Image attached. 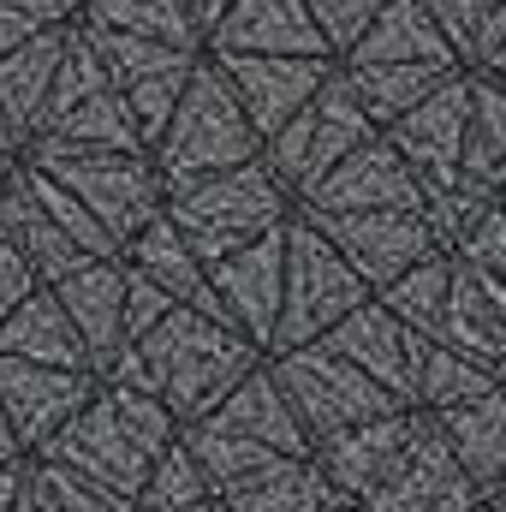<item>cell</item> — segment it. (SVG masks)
Here are the masks:
<instances>
[{
    "label": "cell",
    "mask_w": 506,
    "mask_h": 512,
    "mask_svg": "<svg viewBox=\"0 0 506 512\" xmlns=\"http://www.w3.org/2000/svg\"><path fill=\"white\" fill-rule=\"evenodd\" d=\"M143 364V393H155L173 423H203L209 411L227 405V393L268 364V352L251 346L233 322L173 310L143 346H131Z\"/></svg>",
    "instance_id": "obj_1"
},
{
    "label": "cell",
    "mask_w": 506,
    "mask_h": 512,
    "mask_svg": "<svg viewBox=\"0 0 506 512\" xmlns=\"http://www.w3.org/2000/svg\"><path fill=\"white\" fill-rule=\"evenodd\" d=\"M185 245L203 256V262H221V256L245 251L256 239L280 233L298 203L286 197V185L262 167V161H245L233 173H215V179H191V185H167V209H161Z\"/></svg>",
    "instance_id": "obj_2"
},
{
    "label": "cell",
    "mask_w": 506,
    "mask_h": 512,
    "mask_svg": "<svg viewBox=\"0 0 506 512\" xmlns=\"http://www.w3.org/2000/svg\"><path fill=\"white\" fill-rule=\"evenodd\" d=\"M149 161H155L161 185H191V179H215V173H233L245 161H262V137H256L251 114L239 108L233 84L221 78V66L209 54L197 60L191 90L173 108V126L161 131Z\"/></svg>",
    "instance_id": "obj_3"
},
{
    "label": "cell",
    "mask_w": 506,
    "mask_h": 512,
    "mask_svg": "<svg viewBox=\"0 0 506 512\" xmlns=\"http://www.w3.org/2000/svg\"><path fill=\"white\" fill-rule=\"evenodd\" d=\"M24 161H30L42 179H54L60 191H72V197L108 227V239H114L120 251H126L149 221H161V209H167V185H161V173H155L149 155L72 149V143H48V137H42V143L24 149Z\"/></svg>",
    "instance_id": "obj_4"
},
{
    "label": "cell",
    "mask_w": 506,
    "mask_h": 512,
    "mask_svg": "<svg viewBox=\"0 0 506 512\" xmlns=\"http://www.w3.org/2000/svg\"><path fill=\"white\" fill-rule=\"evenodd\" d=\"M364 304H370V286L346 268V256L328 245V233L310 215H292V227H286V304H280V334H274L268 358L328 340Z\"/></svg>",
    "instance_id": "obj_5"
},
{
    "label": "cell",
    "mask_w": 506,
    "mask_h": 512,
    "mask_svg": "<svg viewBox=\"0 0 506 512\" xmlns=\"http://www.w3.org/2000/svg\"><path fill=\"white\" fill-rule=\"evenodd\" d=\"M370 137H381L376 120L364 114V102L352 96V84H346V72L334 66V78L316 90V102L292 120V126L280 131V137H268L262 143V167L286 185V197L292 203H310L316 197V185L352 155V149H364Z\"/></svg>",
    "instance_id": "obj_6"
},
{
    "label": "cell",
    "mask_w": 506,
    "mask_h": 512,
    "mask_svg": "<svg viewBox=\"0 0 506 512\" xmlns=\"http://www.w3.org/2000/svg\"><path fill=\"white\" fill-rule=\"evenodd\" d=\"M268 370H274V382L286 387V399H292V411H298L310 447H322V441H334V435H346V429H358V423H376V417L405 411L387 387H376L358 364H346V358H340L334 346H322V340L268 358Z\"/></svg>",
    "instance_id": "obj_7"
},
{
    "label": "cell",
    "mask_w": 506,
    "mask_h": 512,
    "mask_svg": "<svg viewBox=\"0 0 506 512\" xmlns=\"http://www.w3.org/2000/svg\"><path fill=\"white\" fill-rule=\"evenodd\" d=\"M78 24H84V18H78ZM84 30H90L96 54H102V66H108L114 96L131 108L143 143L155 149L161 131L173 126V108L185 102L191 72H197L203 54H185V48H167V42H143V36H120V30H96V24H84Z\"/></svg>",
    "instance_id": "obj_8"
},
{
    "label": "cell",
    "mask_w": 506,
    "mask_h": 512,
    "mask_svg": "<svg viewBox=\"0 0 506 512\" xmlns=\"http://www.w3.org/2000/svg\"><path fill=\"white\" fill-rule=\"evenodd\" d=\"M304 215V209H298ZM322 233H328V245L346 256V268L370 286V298L387 292L393 280H405L417 262H429V256H441V239L429 233V221H423V209H381V215H310ZM453 256V251H447Z\"/></svg>",
    "instance_id": "obj_9"
},
{
    "label": "cell",
    "mask_w": 506,
    "mask_h": 512,
    "mask_svg": "<svg viewBox=\"0 0 506 512\" xmlns=\"http://www.w3.org/2000/svg\"><path fill=\"white\" fill-rule=\"evenodd\" d=\"M411 173L423 179V191H447L465 179V143H471V72H453L435 96H423L399 126L381 131Z\"/></svg>",
    "instance_id": "obj_10"
},
{
    "label": "cell",
    "mask_w": 506,
    "mask_h": 512,
    "mask_svg": "<svg viewBox=\"0 0 506 512\" xmlns=\"http://www.w3.org/2000/svg\"><path fill=\"white\" fill-rule=\"evenodd\" d=\"M209 60L233 84V96L251 114L262 143L292 126L316 102V90L334 78V66H340V60H280V54H209Z\"/></svg>",
    "instance_id": "obj_11"
},
{
    "label": "cell",
    "mask_w": 506,
    "mask_h": 512,
    "mask_svg": "<svg viewBox=\"0 0 506 512\" xmlns=\"http://www.w3.org/2000/svg\"><path fill=\"white\" fill-rule=\"evenodd\" d=\"M286 227L268 233V239H256V245H245V251L221 256V262H209V286H215L227 322L251 346H262V352H274L280 304H286Z\"/></svg>",
    "instance_id": "obj_12"
},
{
    "label": "cell",
    "mask_w": 506,
    "mask_h": 512,
    "mask_svg": "<svg viewBox=\"0 0 506 512\" xmlns=\"http://www.w3.org/2000/svg\"><path fill=\"white\" fill-rule=\"evenodd\" d=\"M423 179L411 173V161L387 143L370 137L364 149H352L322 185L310 203H298L304 215H381V209H423Z\"/></svg>",
    "instance_id": "obj_13"
},
{
    "label": "cell",
    "mask_w": 506,
    "mask_h": 512,
    "mask_svg": "<svg viewBox=\"0 0 506 512\" xmlns=\"http://www.w3.org/2000/svg\"><path fill=\"white\" fill-rule=\"evenodd\" d=\"M465 507H471V477L459 471L441 423L417 417V435L399 453V465L381 477V489L370 495V512H465Z\"/></svg>",
    "instance_id": "obj_14"
},
{
    "label": "cell",
    "mask_w": 506,
    "mask_h": 512,
    "mask_svg": "<svg viewBox=\"0 0 506 512\" xmlns=\"http://www.w3.org/2000/svg\"><path fill=\"white\" fill-rule=\"evenodd\" d=\"M322 346H334L346 364H358L376 387H387L405 411H417V346H423V340H417L411 328H399L376 298H370L364 310H352Z\"/></svg>",
    "instance_id": "obj_15"
},
{
    "label": "cell",
    "mask_w": 506,
    "mask_h": 512,
    "mask_svg": "<svg viewBox=\"0 0 506 512\" xmlns=\"http://www.w3.org/2000/svg\"><path fill=\"white\" fill-rule=\"evenodd\" d=\"M209 54H280V60H334L316 36V18L304 0H239L221 30L209 36Z\"/></svg>",
    "instance_id": "obj_16"
},
{
    "label": "cell",
    "mask_w": 506,
    "mask_h": 512,
    "mask_svg": "<svg viewBox=\"0 0 506 512\" xmlns=\"http://www.w3.org/2000/svg\"><path fill=\"white\" fill-rule=\"evenodd\" d=\"M137 280H149L155 292H167L179 310H197V316H221L227 322V310H221V298H215V286H209V262L185 245V233L161 215V221H149L137 239H131L126 251H120Z\"/></svg>",
    "instance_id": "obj_17"
},
{
    "label": "cell",
    "mask_w": 506,
    "mask_h": 512,
    "mask_svg": "<svg viewBox=\"0 0 506 512\" xmlns=\"http://www.w3.org/2000/svg\"><path fill=\"white\" fill-rule=\"evenodd\" d=\"M0 239H6L12 251L36 268V280H42V286H60V280H72L78 268H90V256L60 233V221H54V215H48V203L36 197L30 167H18V173H12V185L0 191Z\"/></svg>",
    "instance_id": "obj_18"
},
{
    "label": "cell",
    "mask_w": 506,
    "mask_h": 512,
    "mask_svg": "<svg viewBox=\"0 0 506 512\" xmlns=\"http://www.w3.org/2000/svg\"><path fill=\"white\" fill-rule=\"evenodd\" d=\"M54 298L66 304V316H72V328H78V340L90 352V370L102 376L126 352V262L120 256L114 262H90L72 280H60Z\"/></svg>",
    "instance_id": "obj_19"
},
{
    "label": "cell",
    "mask_w": 506,
    "mask_h": 512,
    "mask_svg": "<svg viewBox=\"0 0 506 512\" xmlns=\"http://www.w3.org/2000/svg\"><path fill=\"white\" fill-rule=\"evenodd\" d=\"M203 423H215V429H227V435H245V441H256V447L274 453V459H304V453H310V435H304V423H298L286 387L274 382L268 364H262L256 376H245V382L227 393V405L209 411Z\"/></svg>",
    "instance_id": "obj_20"
},
{
    "label": "cell",
    "mask_w": 506,
    "mask_h": 512,
    "mask_svg": "<svg viewBox=\"0 0 506 512\" xmlns=\"http://www.w3.org/2000/svg\"><path fill=\"white\" fill-rule=\"evenodd\" d=\"M417 417H423V411H393V417L358 423V429H346V435L322 441V447H316V465H322V477H328V483H340V489L376 495L381 477H387V471L399 465V453L411 447V435H417Z\"/></svg>",
    "instance_id": "obj_21"
},
{
    "label": "cell",
    "mask_w": 506,
    "mask_h": 512,
    "mask_svg": "<svg viewBox=\"0 0 506 512\" xmlns=\"http://www.w3.org/2000/svg\"><path fill=\"white\" fill-rule=\"evenodd\" d=\"M96 376L90 370H48V364H18V358H0V399L12 405V417L30 429V435H48V429H66L90 399H96Z\"/></svg>",
    "instance_id": "obj_22"
},
{
    "label": "cell",
    "mask_w": 506,
    "mask_h": 512,
    "mask_svg": "<svg viewBox=\"0 0 506 512\" xmlns=\"http://www.w3.org/2000/svg\"><path fill=\"white\" fill-rule=\"evenodd\" d=\"M340 66H459V54L423 0H387L381 18L364 30V42Z\"/></svg>",
    "instance_id": "obj_23"
},
{
    "label": "cell",
    "mask_w": 506,
    "mask_h": 512,
    "mask_svg": "<svg viewBox=\"0 0 506 512\" xmlns=\"http://www.w3.org/2000/svg\"><path fill=\"white\" fill-rule=\"evenodd\" d=\"M78 24V18H72ZM66 24V30H72ZM66 30H42L36 42H24L18 54L0 60V114L12 137L30 149L42 137V120H48V96H54V72H60V54H66Z\"/></svg>",
    "instance_id": "obj_24"
},
{
    "label": "cell",
    "mask_w": 506,
    "mask_h": 512,
    "mask_svg": "<svg viewBox=\"0 0 506 512\" xmlns=\"http://www.w3.org/2000/svg\"><path fill=\"white\" fill-rule=\"evenodd\" d=\"M0 358H18V364H48V370H90V352L66 316V304L54 298V286L30 292L6 322H0ZM96 376V370H90Z\"/></svg>",
    "instance_id": "obj_25"
},
{
    "label": "cell",
    "mask_w": 506,
    "mask_h": 512,
    "mask_svg": "<svg viewBox=\"0 0 506 512\" xmlns=\"http://www.w3.org/2000/svg\"><path fill=\"white\" fill-rule=\"evenodd\" d=\"M441 346H453L459 358L483 364V370H506V334L495 322V304L483 292V274H471L459 256H453V286H447V310H441Z\"/></svg>",
    "instance_id": "obj_26"
},
{
    "label": "cell",
    "mask_w": 506,
    "mask_h": 512,
    "mask_svg": "<svg viewBox=\"0 0 506 512\" xmlns=\"http://www.w3.org/2000/svg\"><path fill=\"white\" fill-rule=\"evenodd\" d=\"M435 423H441V435H447V447H453V459H459V471L471 483L495 489L506 477V387L447 411V417H435Z\"/></svg>",
    "instance_id": "obj_27"
},
{
    "label": "cell",
    "mask_w": 506,
    "mask_h": 512,
    "mask_svg": "<svg viewBox=\"0 0 506 512\" xmlns=\"http://www.w3.org/2000/svg\"><path fill=\"white\" fill-rule=\"evenodd\" d=\"M78 18L96 24V30H120V36H143V42L203 54V30H197L185 0H84Z\"/></svg>",
    "instance_id": "obj_28"
},
{
    "label": "cell",
    "mask_w": 506,
    "mask_h": 512,
    "mask_svg": "<svg viewBox=\"0 0 506 512\" xmlns=\"http://www.w3.org/2000/svg\"><path fill=\"white\" fill-rule=\"evenodd\" d=\"M346 72V84H352V96L364 102V114L376 120V131L399 126L423 96H435L453 72H465V66H340Z\"/></svg>",
    "instance_id": "obj_29"
},
{
    "label": "cell",
    "mask_w": 506,
    "mask_h": 512,
    "mask_svg": "<svg viewBox=\"0 0 506 512\" xmlns=\"http://www.w3.org/2000/svg\"><path fill=\"white\" fill-rule=\"evenodd\" d=\"M495 387H501L495 370L459 358L453 346H441V340L417 346V411L423 417H447V411H459V405H471V399H483Z\"/></svg>",
    "instance_id": "obj_30"
},
{
    "label": "cell",
    "mask_w": 506,
    "mask_h": 512,
    "mask_svg": "<svg viewBox=\"0 0 506 512\" xmlns=\"http://www.w3.org/2000/svg\"><path fill=\"white\" fill-rule=\"evenodd\" d=\"M465 179L506 197V84L471 72V143H465Z\"/></svg>",
    "instance_id": "obj_31"
},
{
    "label": "cell",
    "mask_w": 506,
    "mask_h": 512,
    "mask_svg": "<svg viewBox=\"0 0 506 512\" xmlns=\"http://www.w3.org/2000/svg\"><path fill=\"white\" fill-rule=\"evenodd\" d=\"M447 286H453V256H429V262H417L405 280H393L387 292H376V304L399 322V328H411L417 340H435L441 334V310H447Z\"/></svg>",
    "instance_id": "obj_32"
},
{
    "label": "cell",
    "mask_w": 506,
    "mask_h": 512,
    "mask_svg": "<svg viewBox=\"0 0 506 512\" xmlns=\"http://www.w3.org/2000/svg\"><path fill=\"white\" fill-rule=\"evenodd\" d=\"M423 6L441 24V36L453 42L465 72H477L506 42V0H423Z\"/></svg>",
    "instance_id": "obj_33"
},
{
    "label": "cell",
    "mask_w": 506,
    "mask_h": 512,
    "mask_svg": "<svg viewBox=\"0 0 506 512\" xmlns=\"http://www.w3.org/2000/svg\"><path fill=\"white\" fill-rule=\"evenodd\" d=\"M48 143H72V149H114V155H149V143H143V131L131 120V108L108 90V96H96V102H84L78 114H66L54 131H42ZM36 137V143H42Z\"/></svg>",
    "instance_id": "obj_34"
},
{
    "label": "cell",
    "mask_w": 506,
    "mask_h": 512,
    "mask_svg": "<svg viewBox=\"0 0 506 512\" xmlns=\"http://www.w3.org/2000/svg\"><path fill=\"white\" fill-rule=\"evenodd\" d=\"M108 90H114V84H108V66H102L90 30L72 24V30H66V54H60V72H54V96H48L42 131H54L66 114H78L84 102H96V96H108Z\"/></svg>",
    "instance_id": "obj_35"
},
{
    "label": "cell",
    "mask_w": 506,
    "mask_h": 512,
    "mask_svg": "<svg viewBox=\"0 0 506 512\" xmlns=\"http://www.w3.org/2000/svg\"><path fill=\"white\" fill-rule=\"evenodd\" d=\"M233 495V512H316V471L304 459H274L268 471L245 477Z\"/></svg>",
    "instance_id": "obj_36"
},
{
    "label": "cell",
    "mask_w": 506,
    "mask_h": 512,
    "mask_svg": "<svg viewBox=\"0 0 506 512\" xmlns=\"http://www.w3.org/2000/svg\"><path fill=\"white\" fill-rule=\"evenodd\" d=\"M209 471L197 465V453L185 447V435L155 459V471H149V483H143V501L155 512H203L209 507Z\"/></svg>",
    "instance_id": "obj_37"
},
{
    "label": "cell",
    "mask_w": 506,
    "mask_h": 512,
    "mask_svg": "<svg viewBox=\"0 0 506 512\" xmlns=\"http://www.w3.org/2000/svg\"><path fill=\"white\" fill-rule=\"evenodd\" d=\"M495 203H501V191H489V185H477V179H459V185L423 197V221H429V233L441 239V251H459Z\"/></svg>",
    "instance_id": "obj_38"
},
{
    "label": "cell",
    "mask_w": 506,
    "mask_h": 512,
    "mask_svg": "<svg viewBox=\"0 0 506 512\" xmlns=\"http://www.w3.org/2000/svg\"><path fill=\"white\" fill-rule=\"evenodd\" d=\"M24 167H30V161H24ZM30 179H36V197L48 203V215L60 221V233H66L78 251L90 256V262H114V256H120V245L108 239V227H102V221H96V215H90L72 191H60V185H54V179H42L36 167H30Z\"/></svg>",
    "instance_id": "obj_39"
},
{
    "label": "cell",
    "mask_w": 506,
    "mask_h": 512,
    "mask_svg": "<svg viewBox=\"0 0 506 512\" xmlns=\"http://www.w3.org/2000/svg\"><path fill=\"white\" fill-rule=\"evenodd\" d=\"M304 6H310V18H316L322 48H328L334 60H346V54L364 42V30L381 18L387 0H304Z\"/></svg>",
    "instance_id": "obj_40"
},
{
    "label": "cell",
    "mask_w": 506,
    "mask_h": 512,
    "mask_svg": "<svg viewBox=\"0 0 506 512\" xmlns=\"http://www.w3.org/2000/svg\"><path fill=\"white\" fill-rule=\"evenodd\" d=\"M453 256H459L465 268H477L483 280H506V197L477 221V233H471Z\"/></svg>",
    "instance_id": "obj_41"
},
{
    "label": "cell",
    "mask_w": 506,
    "mask_h": 512,
    "mask_svg": "<svg viewBox=\"0 0 506 512\" xmlns=\"http://www.w3.org/2000/svg\"><path fill=\"white\" fill-rule=\"evenodd\" d=\"M173 310H179V304H173L167 292H155L149 280H137V274L126 268V346H143Z\"/></svg>",
    "instance_id": "obj_42"
},
{
    "label": "cell",
    "mask_w": 506,
    "mask_h": 512,
    "mask_svg": "<svg viewBox=\"0 0 506 512\" xmlns=\"http://www.w3.org/2000/svg\"><path fill=\"white\" fill-rule=\"evenodd\" d=\"M30 292H42V280H36V268L24 262V256L12 251L6 239H0V322L30 298Z\"/></svg>",
    "instance_id": "obj_43"
},
{
    "label": "cell",
    "mask_w": 506,
    "mask_h": 512,
    "mask_svg": "<svg viewBox=\"0 0 506 512\" xmlns=\"http://www.w3.org/2000/svg\"><path fill=\"white\" fill-rule=\"evenodd\" d=\"M0 6L18 12V18H30L36 30H66L78 18V0H0Z\"/></svg>",
    "instance_id": "obj_44"
},
{
    "label": "cell",
    "mask_w": 506,
    "mask_h": 512,
    "mask_svg": "<svg viewBox=\"0 0 506 512\" xmlns=\"http://www.w3.org/2000/svg\"><path fill=\"white\" fill-rule=\"evenodd\" d=\"M191 6V18H197V30H203V54H209V36L221 30V18L239 6V0H185Z\"/></svg>",
    "instance_id": "obj_45"
},
{
    "label": "cell",
    "mask_w": 506,
    "mask_h": 512,
    "mask_svg": "<svg viewBox=\"0 0 506 512\" xmlns=\"http://www.w3.org/2000/svg\"><path fill=\"white\" fill-rule=\"evenodd\" d=\"M477 274V268H471ZM483 292H489V304H495V322H501V334H506V280H483Z\"/></svg>",
    "instance_id": "obj_46"
},
{
    "label": "cell",
    "mask_w": 506,
    "mask_h": 512,
    "mask_svg": "<svg viewBox=\"0 0 506 512\" xmlns=\"http://www.w3.org/2000/svg\"><path fill=\"white\" fill-rule=\"evenodd\" d=\"M477 72H483V78H495V84H506V42L489 54V60H483V66H477Z\"/></svg>",
    "instance_id": "obj_47"
},
{
    "label": "cell",
    "mask_w": 506,
    "mask_h": 512,
    "mask_svg": "<svg viewBox=\"0 0 506 512\" xmlns=\"http://www.w3.org/2000/svg\"><path fill=\"white\" fill-rule=\"evenodd\" d=\"M501 387H506V370H501Z\"/></svg>",
    "instance_id": "obj_48"
},
{
    "label": "cell",
    "mask_w": 506,
    "mask_h": 512,
    "mask_svg": "<svg viewBox=\"0 0 506 512\" xmlns=\"http://www.w3.org/2000/svg\"><path fill=\"white\" fill-rule=\"evenodd\" d=\"M78 6H84V0H78Z\"/></svg>",
    "instance_id": "obj_49"
}]
</instances>
